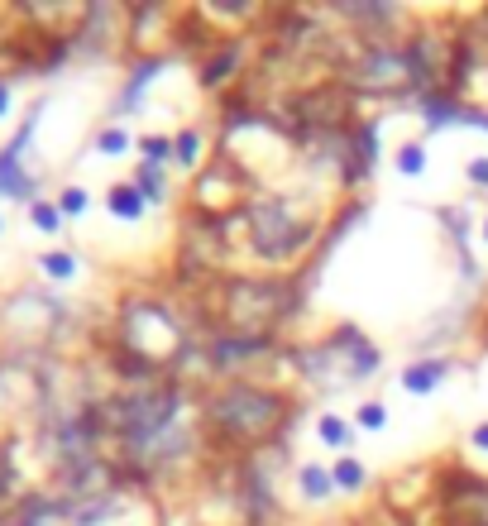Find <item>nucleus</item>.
Segmentation results:
<instances>
[{"instance_id": "nucleus-2", "label": "nucleus", "mask_w": 488, "mask_h": 526, "mask_svg": "<svg viewBox=\"0 0 488 526\" xmlns=\"http://www.w3.org/2000/svg\"><path fill=\"white\" fill-rule=\"evenodd\" d=\"M283 316H292V287L283 278L225 283V335H273Z\"/></svg>"}, {"instance_id": "nucleus-3", "label": "nucleus", "mask_w": 488, "mask_h": 526, "mask_svg": "<svg viewBox=\"0 0 488 526\" xmlns=\"http://www.w3.org/2000/svg\"><path fill=\"white\" fill-rule=\"evenodd\" d=\"M244 220L254 254L268 263H288L311 244V220L297 216L288 197H254L244 206Z\"/></svg>"}, {"instance_id": "nucleus-21", "label": "nucleus", "mask_w": 488, "mask_h": 526, "mask_svg": "<svg viewBox=\"0 0 488 526\" xmlns=\"http://www.w3.org/2000/svg\"><path fill=\"white\" fill-rule=\"evenodd\" d=\"M58 211H63V216H82V211H87V192H82V187H63V192H58Z\"/></svg>"}, {"instance_id": "nucleus-6", "label": "nucleus", "mask_w": 488, "mask_h": 526, "mask_svg": "<svg viewBox=\"0 0 488 526\" xmlns=\"http://www.w3.org/2000/svg\"><path fill=\"white\" fill-rule=\"evenodd\" d=\"M350 82L364 91H398L412 87V72H407V53L393 44H369L359 53V63L350 67Z\"/></svg>"}, {"instance_id": "nucleus-7", "label": "nucleus", "mask_w": 488, "mask_h": 526, "mask_svg": "<svg viewBox=\"0 0 488 526\" xmlns=\"http://www.w3.org/2000/svg\"><path fill=\"white\" fill-rule=\"evenodd\" d=\"M292 110L307 120L311 130H335V125H345V110H350V91L340 87V82H326V87L307 91V96H297Z\"/></svg>"}, {"instance_id": "nucleus-25", "label": "nucleus", "mask_w": 488, "mask_h": 526, "mask_svg": "<svg viewBox=\"0 0 488 526\" xmlns=\"http://www.w3.org/2000/svg\"><path fill=\"white\" fill-rule=\"evenodd\" d=\"M469 182H474V187H488V158H474V163H469Z\"/></svg>"}, {"instance_id": "nucleus-19", "label": "nucleus", "mask_w": 488, "mask_h": 526, "mask_svg": "<svg viewBox=\"0 0 488 526\" xmlns=\"http://www.w3.org/2000/svg\"><path fill=\"white\" fill-rule=\"evenodd\" d=\"M422 168H426V149H422V144H402V154H398V173L417 177Z\"/></svg>"}, {"instance_id": "nucleus-17", "label": "nucleus", "mask_w": 488, "mask_h": 526, "mask_svg": "<svg viewBox=\"0 0 488 526\" xmlns=\"http://www.w3.org/2000/svg\"><path fill=\"white\" fill-rule=\"evenodd\" d=\"M321 440L345 450V445L355 440V431H350V421H345V417H335V412H331V417H321Z\"/></svg>"}, {"instance_id": "nucleus-8", "label": "nucleus", "mask_w": 488, "mask_h": 526, "mask_svg": "<svg viewBox=\"0 0 488 526\" xmlns=\"http://www.w3.org/2000/svg\"><path fill=\"white\" fill-rule=\"evenodd\" d=\"M206 354H211L216 369H240L249 359H268L273 354V335H221Z\"/></svg>"}, {"instance_id": "nucleus-13", "label": "nucleus", "mask_w": 488, "mask_h": 526, "mask_svg": "<svg viewBox=\"0 0 488 526\" xmlns=\"http://www.w3.org/2000/svg\"><path fill=\"white\" fill-rule=\"evenodd\" d=\"M331 483L345 488V493H359V488H364V464H359L355 455H345V460L331 469Z\"/></svg>"}, {"instance_id": "nucleus-29", "label": "nucleus", "mask_w": 488, "mask_h": 526, "mask_svg": "<svg viewBox=\"0 0 488 526\" xmlns=\"http://www.w3.org/2000/svg\"><path fill=\"white\" fill-rule=\"evenodd\" d=\"M484 240H488V220H484Z\"/></svg>"}, {"instance_id": "nucleus-20", "label": "nucleus", "mask_w": 488, "mask_h": 526, "mask_svg": "<svg viewBox=\"0 0 488 526\" xmlns=\"http://www.w3.org/2000/svg\"><path fill=\"white\" fill-rule=\"evenodd\" d=\"M168 154H173V139H168V134H154V139H144V163L163 168V163H168Z\"/></svg>"}, {"instance_id": "nucleus-4", "label": "nucleus", "mask_w": 488, "mask_h": 526, "mask_svg": "<svg viewBox=\"0 0 488 526\" xmlns=\"http://www.w3.org/2000/svg\"><path fill=\"white\" fill-rule=\"evenodd\" d=\"M383 364V354L350 326V350H340V335H331L326 345H311L307 354H297V369L307 373L311 383H321V388H345V383H359V378H369V373Z\"/></svg>"}, {"instance_id": "nucleus-12", "label": "nucleus", "mask_w": 488, "mask_h": 526, "mask_svg": "<svg viewBox=\"0 0 488 526\" xmlns=\"http://www.w3.org/2000/svg\"><path fill=\"white\" fill-rule=\"evenodd\" d=\"M297 483H302V493H307L311 503H326L331 498V474L321 469V464H302V474H297Z\"/></svg>"}, {"instance_id": "nucleus-5", "label": "nucleus", "mask_w": 488, "mask_h": 526, "mask_svg": "<svg viewBox=\"0 0 488 526\" xmlns=\"http://www.w3.org/2000/svg\"><path fill=\"white\" fill-rule=\"evenodd\" d=\"M445 526H488V479L469 474V469H445Z\"/></svg>"}, {"instance_id": "nucleus-1", "label": "nucleus", "mask_w": 488, "mask_h": 526, "mask_svg": "<svg viewBox=\"0 0 488 526\" xmlns=\"http://www.w3.org/2000/svg\"><path fill=\"white\" fill-rule=\"evenodd\" d=\"M292 402L288 393L278 388H264V383H225L216 393L201 402V426L206 436L216 440L221 450H259V445H273L283 436V426L292 421Z\"/></svg>"}, {"instance_id": "nucleus-28", "label": "nucleus", "mask_w": 488, "mask_h": 526, "mask_svg": "<svg viewBox=\"0 0 488 526\" xmlns=\"http://www.w3.org/2000/svg\"><path fill=\"white\" fill-rule=\"evenodd\" d=\"M484 345H488V321H484Z\"/></svg>"}, {"instance_id": "nucleus-11", "label": "nucleus", "mask_w": 488, "mask_h": 526, "mask_svg": "<svg viewBox=\"0 0 488 526\" xmlns=\"http://www.w3.org/2000/svg\"><path fill=\"white\" fill-rule=\"evenodd\" d=\"M106 206H111V216H120V220H139L144 211H149V201H144V192H139L134 182L111 187V192H106Z\"/></svg>"}, {"instance_id": "nucleus-22", "label": "nucleus", "mask_w": 488, "mask_h": 526, "mask_svg": "<svg viewBox=\"0 0 488 526\" xmlns=\"http://www.w3.org/2000/svg\"><path fill=\"white\" fill-rule=\"evenodd\" d=\"M359 426H364V431H383V426H388V407H383V402H364V407H359Z\"/></svg>"}, {"instance_id": "nucleus-24", "label": "nucleus", "mask_w": 488, "mask_h": 526, "mask_svg": "<svg viewBox=\"0 0 488 526\" xmlns=\"http://www.w3.org/2000/svg\"><path fill=\"white\" fill-rule=\"evenodd\" d=\"M15 526H53V507H48V503H34Z\"/></svg>"}, {"instance_id": "nucleus-27", "label": "nucleus", "mask_w": 488, "mask_h": 526, "mask_svg": "<svg viewBox=\"0 0 488 526\" xmlns=\"http://www.w3.org/2000/svg\"><path fill=\"white\" fill-rule=\"evenodd\" d=\"M10 110V82H0V115Z\"/></svg>"}, {"instance_id": "nucleus-26", "label": "nucleus", "mask_w": 488, "mask_h": 526, "mask_svg": "<svg viewBox=\"0 0 488 526\" xmlns=\"http://www.w3.org/2000/svg\"><path fill=\"white\" fill-rule=\"evenodd\" d=\"M474 445H479V450H488V421L479 426V431H474Z\"/></svg>"}, {"instance_id": "nucleus-18", "label": "nucleus", "mask_w": 488, "mask_h": 526, "mask_svg": "<svg viewBox=\"0 0 488 526\" xmlns=\"http://www.w3.org/2000/svg\"><path fill=\"white\" fill-rule=\"evenodd\" d=\"M39 268H44V273H53V278H72V273H77V259H72V254H63V249H48L44 259H39Z\"/></svg>"}, {"instance_id": "nucleus-16", "label": "nucleus", "mask_w": 488, "mask_h": 526, "mask_svg": "<svg viewBox=\"0 0 488 526\" xmlns=\"http://www.w3.org/2000/svg\"><path fill=\"white\" fill-rule=\"evenodd\" d=\"M29 216H34V225H39L44 235H58V230H63V211H58L53 201H34V206H29Z\"/></svg>"}, {"instance_id": "nucleus-14", "label": "nucleus", "mask_w": 488, "mask_h": 526, "mask_svg": "<svg viewBox=\"0 0 488 526\" xmlns=\"http://www.w3.org/2000/svg\"><path fill=\"white\" fill-rule=\"evenodd\" d=\"M197 154H201V130H182L173 139V163L178 168H197Z\"/></svg>"}, {"instance_id": "nucleus-15", "label": "nucleus", "mask_w": 488, "mask_h": 526, "mask_svg": "<svg viewBox=\"0 0 488 526\" xmlns=\"http://www.w3.org/2000/svg\"><path fill=\"white\" fill-rule=\"evenodd\" d=\"M134 187L144 192V201H163V168H154V163H139Z\"/></svg>"}, {"instance_id": "nucleus-23", "label": "nucleus", "mask_w": 488, "mask_h": 526, "mask_svg": "<svg viewBox=\"0 0 488 526\" xmlns=\"http://www.w3.org/2000/svg\"><path fill=\"white\" fill-rule=\"evenodd\" d=\"M96 149H101V154H125V149H130V134L125 130H101L96 134Z\"/></svg>"}, {"instance_id": "nucleus-10", "label": "nucleus", "mask_w": 488, "mask_h": 526, "mask_svg": "<svg viewBox=\"0 0 488 526\" xmlns=\"http://www.w3.org/2000/svg\"><path fill=\"white\" fill-rule=\"evenodd\" d=\"M240 53H244L240 39H225V44L216 48V53H211V63L201 67V87H221V77H230V72H235Z\"/></svg>"}, {"instance_id": "nucleus-9", "label": "nucleus", "mask_w": 488, "mask_h": 526, "mask_svg": "<svg viewBox=\"0 0 488 526\" xmlns=\"http://www.w3.org/2000/svg\"><path fill=\"white\" fill-rule=\"evenodd\" d=\"M445 373H450V359H417V364L402 369V388L412 397H426V393H436V383H441Z\"/></svg>"}]
</instances>
